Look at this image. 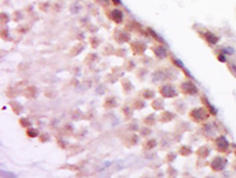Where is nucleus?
<instances>
[{
  "instance_id": "obj_35",
  "label": "nucleus",
  "mask_w": 236,
  "mask_h": 178,
  "mask_svg": "<svg viewBox=\"0 0 236 178\" xmlns=\"http://www.w3.org/2000/svg\"><path fill=\"white\" fill-rule=\"evenodd\" d=\"M19 124L22 126L24 129H27V128H30V126H31V122H30L27 118H21V119H19Z\"/></svg>"
},
{
  "instance_id": "obj_9",
  "label": "nucleus",
  "mask_w": 236,
  "mask_h": 178,
  "mask_svg": "<svg viewBox=\"0 0 236 178\" xmlns=\"http://www.w3.org/2000/svg\"><path fill=\"white\" fill-rule=\"evenodd\" d=\"M201 132H202V136L208 139V141H214L216 138V129L214 128L213 124H209V123H204L202 129H201Z\"/></svg>"
},
{
  "instance_id": "obj_42",
  "label": "nucleus",
  "mask_w": 236,
  "mask_h": 178,
  "mask_svg": "<svg viewBox=\"0 0 236 178\" xmlns=\"http://www.w3.org/2000/svg\"><path fill=\"white\" fill-rule=\"evenodd\" d=\"M141 132H142L143 135H150L151 130H150V129H148V130H144V131H143V130H141Z\"/></svg>"
},
{
  "instance_id": "obj_25",
  "label": "nucleus",
  "mask_w": 236,
  "mask_h": 178,
  "mask_svg": "<svg viewBox=\"0 0 236 178\" xmlns=\"http://www.w3.org/2000/svg\"><path fill=\"white\" fill-rule=\"evenodd\" d=\"M143 123H144L146 126H152V125H155V123H156V117H155V114L151 113V114H149V116L144 117Z\"/></svg>"
},
{
  "instance_id": "obj_41",
  "label": "nucleus",
  "mask_w": 236,
  "mask_h": 178,
  "mask_svg": "<svg viewBox=\"0 0 236 178\" xmlns=\"http://www.w3.org/2000/svg\"><path fill=\"white\" fill-rule=\"evenodd\" d=\"M116 54L119 56V57H125V50H123V48L119 50V51L117 50V53H116Z\"/></svg>"
},
{
  "instance_id": "obj_39",
  "label": "nucleus",
  "mask_w": 236,
  "mask_h": 178,
  "mask_svg": "<svg viewBox=\"0 0 236 178\" xmlns=\"http://www.w3.org/2000/svg\"><path fill=\"white\" fill-rule=\"evenodd\" d=\"M128 126H129V129H130V130H132V131H137V130H139V129H138V124L136 123V122H133V124H131V123H130Z\"/></svg>"
},
{
  "instance_id": "obj_38",
  "label": "nucleus",
  "mask_w": 236,
  "mask_h": 178,
  "mask_svg": "<svg viewBox=\"0 0 236 178\" xmlns=\"http://www.w3.org/2000/svg\"><path fill=\"white\" fill-rule=\"evenodd\" d=\"M96 1L103 7H107L110 5V0H96Z\"/></svg>"
},
{
  "instance_id": "obj_7",
  "label": "nucleus",
  "mask_w": 236,
  "mask_h": 178,
  "mask_svg": "<svg viewBox=\"0 0 236 178\" xmlns=\"http://www.w3.org/2000/svg\"><path fill=\"white\" fill-rule=\"evenodd\" d=\"M170 74H171V72H169L168 69H159L152 73V82L155 84L161 83V82H168L172 78V77H170Z\"/></svg>"
},
{
  "instance_id": "obj_19",
  "label": "nucleus",
  "mask_w": 236,
  "mask_h": 178,
  "mask_svg": "<svg viewBox=\"0 0 236 178\" xmlns=\"http://www.w3.org/2000/svg\"><path fill=\"white\" fill-rule=\"evenodd\" d=\"M24 96L26 97L27 99H33V98H35V96H37V88L34 87V86H27L26 88L24 90Z\"/></svg>"
},
{
  "instance_id": "obj_20",
  "label": "nucleus",
  "mask_w": 236,
  "mask_h": 178,
  "mask_svg": "<svg viewBox=\"0 0 236 178\" xmlns=\"http://www.w3.org/2000/svg\"><path fill=\"white\" fill-rule=\"evenodd\" d=\"M145 101H144V99L143 98H137V99H133V101H132V104H131V106H132V109L133 110H138V111H141V110H143L144 107H145Z\"/></svg>"
},
{
  "instance_id": "obj_13",
  "label": "nucleus",
  "mask_w": 236,
  "mask_h": 178,
  "mask_svg": "<svg viewBox=\"0 0 236 178\" xmlns=\"http://www.w3.org/2000/svg\"><path fill=\"white\" fill-rule=\"evenodd\" d=\"M195 155L200 158V159H205L210 156V149L207 146V145H203V146H200L196 152H195Z\"/></svg>"
},
{
  "instance_id": "obj_15",
  "label": "nucleus",
  "mask_w": 236,
  "mask_h": 178,
  "mask_svg": "<svg viewBox=\"0 0 236 178\" xmlns=\"http://www.w3.org/2000/svg\"><path fill=\"white\" fill-rule=\"evenodd\" d=\"M201 101H202V105L210 112V113H212V116H216V113H217V111H216V109L212 105V104H210V101L208 100V98L204 96V94H202L201 96Z\"/></svg>"
},
{
  "instance_id": "obj_44",
  "label": "nucleus",
  "mask_w": 236,
  "mask_h": 178,
  "mask_svg": "<svg viewBox=\"0 0 236 178\" xmlns=\"http://www.w3.org/2000/svg\"><path fill=\"white\" fill-rule=\"evenodd\" d=\"M235 156H236V151H235Z\"/></svg>"
},
{
  "instance_id": "obj_12",
  "label": "nucleus",
  "mask_w": 236,
  "mask_h": 178,
  "mask_svg": "<svg viewBox=\"0 0 236 178\" xmlns=\"http://www.w3.org/2000/svg\"><path fill=\"white\" fill-rule=\"evenodd\" d=\"M114 38H115V40L118 41L119 44L129 43L130 39H131V34H130L129 32L122 31V30H116L115 33H114Z\"/></svg>"
},
{
  "instance_id": "obj_8",
  "label": "nucleus",
  "mask_w": 236,
  "mask_h": 178,
  "mask_svg": "<svg viewBox=\"0 0 236 178\" xmlns=\"http://www.w3.org/2000/svg\"><path fill=\"white\" fill-rule=\"evenodd\" d=\"M130 50L133 56H143L146 51V44L141 40H135L130 43Z\"/></svg>"
},
{
  "instance_id": "obj_31",
  "label": "nucleus",
  "mask_w": 236,
  "mask_h": 178,
  "mask_svg": "<svg viewBox=\"0 0 236 178\" xmlns=\"http://www.w3.org/2000/svg\"><path fill=\"white\" fill-rule=\"evenodd\" d=\"M227 65H228V69L231 72V74L236 78V61H227Z\"/></svg>"
},
{
  "instance_id": "obj_36",
  "label": "nucleus",
  "mask_w": 236,
  "mask_h": 178,
  "mask_svg": "<svg viewBox=\"0 0 236 178\" xmlns=\"http://www.w3.org/2000/svg\"><path fill=\"white\" fill-rule=\"evenodd\" d=\"M99 43H101V40H99L98 38H96V37H91V38H90V44H91V47H92V48H96V47L99 45Z\"/></svg>"
},
{
  "instance_id": "obj_32",
  "label": "nucleus",
  "mask_w": 236,
  "mask_h": 178,
  "mask_svg": "<svg viewBox=\"0 0 236 178\" xmlns=\"http://www.w3.org/2000/svg\"><path fill=\"white\" fill-rule=\"evenodd\" d=\"M83 47H84V46H83V45H80V44L76 45V46H74V47H73V48L70 51V54H71V56H77V54L80 52V51L83 50Z\"/></svg>"
},
{
  "instance_id": "obj_30",
  "label": "nucleus",
  "mask_w": 236,
  "mask_h": 178,
  "mask_svg": "<svg viewBox=\"0 0 236 178\" xmlns=\"http://www.w3.org/2000/svg\"><path fill=\"white\" fill-rule=\"evenodd\" d=\"M221 52L226 56H233L235 53V50L231 46H223V47H221Z\"/></svg>"
},
{
  "instance_id": "obj_34",
  "label": "nucleus",
  "mask_w": 236,
  "mask_h": 178,
  "mask_svg": "<svg viewBox=\"0 0 236 178\" xmlns=\"http://www.w3.org/2000/svg\"><path fill=\"white\" fill-rule=\"evenodd\" d=\"M12 109H13V112L16 114H19L21 112V110H22V106L19 103H17V101H14V103H12Z\"/></svg>"
},
{
  "instance_id": "obj_26",
  "label": "nucleus",
  "mask_w": 236,
  "mask_h": 178,
  "mask_svg": "<svg viewBox=\"0 0 236 178\" xmlns=\"http://www.w3.org/2000/svg\"><path fill=\"white\" fill-rule=\"evenodd\" d=\"M26 136L29 138H35V137L39 136V131H38V129H34L32 126H30V128L26 129Z\"/></svg>"
},
{
  "instance_id": "obj_17",
  "label": "nucleus",
  "mask_w": 236,
  "mask_h": 178,
  "mask_svg": "<svg viewBox=\"0 0 236 178\" xmlns=\"http://www.w3.org/2000/svg\"><path fill=\"white\" fill-rule=\"evenodd\" d=\"M138 96L141 98H143L144 100H149V99H154L155 97V92L152 90H150V88H143V90L139 91Z\"/></svg>"
},
{
  "instance_id": "obj_24",
  "label": "nucleus",
  "mask_w": 236,
  "mask_h": 178,
  "mask_svg": "<svg viewBox=\"0 0 236 178\" xmlns=\"http://www.w3.org/2000/svg\"><path fill=\"white\" fill-rule=\"evenodd\" d=\"M120 83H122V86H123L124 93H130L133 90V85L131 84V82L129 79H122Z\"/></svg>"
},
{
  "instance_id": "obj_18",
  "label": "nucleus",
  "mask_w": 236,
  "mask_h": 178,
  "mask_svg": "<svg viewBox=\"0 0 236 178\" xmlns=\"http://www.w3.org/2000/svg\"><path fill=\"white\" fill-rule=\"evenodd\" d=\"M151 106L155 111H163L164 110V100L163 98H155L151 103Z\"/></svg>"
},
{
  "instance_id": "obj_33",
  "label": "nucleus",
  "mask_w": 236,
  "mask_h": 178,
  "mask_svg": "<svg viewBox=\"0 0 236 178\" xmlns=\"http://www.w3.org/2000/svg\"><path fill=\"white\" fill-rule=\"evenodd\" d=\"M175 159H176V154H175V152H169V154L167 155V157H165V159H164V162L168 163V164H171Z\"/></svg>"
},
{
  "instance_id": "obj_4",
  "label": "nucleus",
  "mask_w": 236,
  "mask_h": 178,
  "mask_svg": "<svg viewBox=\"0 0 236 178\" xmlns=\"http://www.w3.org/2000/svg\"><path fill=\"white\" fill-rule=\"evenodd\" d=\"M213 144H214V149L217 152H221V154H226V152H228L229 149H230V143L228 142V139L226 138V136L216 137L213 141Z\"/></svg>"
},
{
  "instance_id": "obj_28",
  "label": "nucleus",
  "mask_w": 236,
  "mask_h": 178,
  "mask_svg": "<svg viewBox=\"0 0 236 178\" xmlns=\"http://www.w3.org/2000/svg\"><path fill=\"white\" fill-rule=\"evenodd\" d=\"M148 75V70L144 69V67H141L137 70V72H136V77H137L139 80H144V78Z\"/></svg>"
},
{
  "instance_id": "obj_6",
  "label": "nucleus",
  "mask_w": 236,
  "mask_h": 178,
  "mask_svg": "<svg viewBox=\"0 0 236 178\" xmlns=\"http://www.w3.org/2000/svg\"><path fill=\"white\" fill-rule=\"evenodd\" d=\"M228 160L226 157L222 156H215L212 160H210V169H212L214 172H221L222 170H224V168L227 166Z\"/></svg>"
},
{
  "instance_id": "obj_16",
  "label": "nucleus",
  "mask_w": 236,
  "mask_h": 178,
  "mask_svg": "<svg viewBox=\"0 0 236 178\" xmlns=\"http://www.w3.org/2000/svg\"><path fill=\"white\" fill-rule=\"evenodd\" d=\"M173 119H175V114L170 111H165V110H163L159 116V122H162V123H169Z\"/></svg>"
},
{
  "instance_id": "obj_22",
  "label": "nucleus",
  "mask_w": 236,
  "mask_h": 178,
  "mask_svg": "<svg viewBox=\"0 0 236 178\" xmlns=\"http://www.w3.org/2000/svg\"><path fill=\"white\" fill-rule=\"evenodd\" d=\"M157 145V141L155 138H149L146 139V141L143 143V150H152L154 147H156Z\"/></svg>"
},
{
  "instance_id": "obj_40",
  "label": "nucleus",
  "mask_w": 236,
  "mask_h": 178,
  "mask_svg": "<svg viewBox=\"0 0 236 178\" xmlns=\"http://www.w3.org/2000/svg\"><path fill=\"white\" fill-rule=\"evenodd\" d=\"M217 60H218V61H223V63H227L226 54H223L222 52H221V53H217Z\"/></svg>"
},
{
  "instance_id": "obj_10",
  "label": "nucleus",
  "mask_w": 236,
  "mask_h": 178,
  "mask_svg": "<svg viewBox=\"0 0 236 178\" xmlns=\"http://www.w3.org/2000/svg\"><path fill=\"white\" fill-rule=\"evenodd\" d=\"M106 17L111 21H114L115 24H117V25L122 24L123 20H124V13L119 8H112V10L106 11Z\"/></svg>"
},
{
  "instance_id": "obj_29",
  "label": "nucleus",
  "mask_w": 236,
  "mask_h": 178,
  "mask_svg": "<svg viewBox=\"0 0 236 178\" xmlns=\"http://www.w3.org/2000/svg\"><path fill=\"white\" fill-rule=\"evenodd\" d=\"M122 112L124 113V116H125V118L129 120L131 117H132V113H133V111H132V109L130 107V106H123L122 107Z\"/></svg>"
},
{
  "instance_id": "obj_43",
  "label": "nucleus",
  "mask_w": 236,
  "mask_h": 178,
  "mask_svg": "<svg viewBox=\"0 0 236 178\" xmlns=\"http://www.w3.org/2000/svg\"><path fill=\"white\" fill-rule=\"evenodd\" d=\"M112 1H114V4H115L116 6H118V5L120 4V1H119V0H112Z\"/></svg>"
},
{
  "instance_id": "obj_5",
  "label": "nucleus",
  "mask_w": 236,
  "mask_h": 178,
  "mask_svg": "<svg viewBox=\"0 0 236 178\" xmlns=\"http://www.w3.org/2000/svg\"><path fill=\"white\" fill-rule=\"evenodd\" d=\"M158 92L163 98H176L178 96V92L176 91V88L173 87L171 84H168V83L159 85L158 86Z\"/></svg>"
},
{
  "instance_id": "obj_27",
  "label": "nucleus",
  "mask_w": 236,
  "mask_h": 178,
  "mask_svg": "<svg viewBox=\"0 0 236 178\" xmlns=\"http://www.w3.org/2000/svg\"><path fill=\"white\" fill-rule=\"evenodd\" d=\"M170 61H171V64L175 66L176 69H180V70H183V69H184V65L182 64V61H181L180 59H177L176 57L171 56V57H170Z\"/></svg>"
},
{
  "instance_id": "obj_23",
  "label": "nucleus",
  "mask_w": 236,
  "mask_h": 178,
  "mask_svg": "<svg viewBox=\"0 0 236 178\" xmlns=\"http://www.w3.org/2000/svg\"><path fill=\"white\" fill-rule=\"evenodd\" d=\"M178 154L183 157H189L190 155H192V150L190 146L188 145H182L180 149H178Z\"/></svg>"
},
{
  "instance_id": "obj_2",
  "label": "nucleus",
  "mask_w": 236,
  "mask_h": 178,
  "mask_svg": "<svg viewBox=\"0 0 236 178\" xmlns=\"http://www.w3.org/2000/svg\"><path fill=\"white\" fill-rule=\"evenodd\" d=\"M180 90L183 94L185 96H196L198 94V92H200V90H198V87L195 85L194 82H191L190 79H185L183 80L181 84H180Z\"/></svg>"
},
{
  "instance_id": "obj_37",
  "label": "nucleus",
  "mask_w": 236,
  "mask_h": 178,
  "mask_svg": "<svg viewBox=\"0 0 236 178\" xmlns=\"http://www.w3.org/2000/svg\"><path fill=\"white\" fill-rule=\"evenodd\" d=\"M124 65H125V69H127L128 71H132V70L136 67L135 63H133L132 60H127V61H125V64H124Z\"/></svg>"
},
{
  "instance_id": "obj_21",
  "label": "nucleus",
  "mask_w": 236,
  "mask_h": 178,
  "mask_svg": "<svg viewBox=\"0 0 236 178\" xmlns=\"http://www.w3.org/2000/svg\"><path fill=\"white\" fill-rule=\"evenodd\" d=\"M146 30H148V32H149V35H150L152 39H155L156 43H158V44H164V39H163V38L161 37L156 31H154L151 27H146Z\"/></svg>"
},
{
  "instance_id": "obj_3",
  "label": "nucleus",
  "mask_w": 236,
  "mask_h": 178,
  "mask_svg": "<svg viewBox=\"0 0 236 178\" xmlns=\"http://www.w3.org/2000/svg\"><path fill=\"white\" fill-rule=\"evenodd\" d=\"M197 33L200 35V38H202L209 46H215L220 41V37L209 30H201V31H197Z\"/></svg>"
},
{
  "instance_id": "obj_14",
  "label": "nucleus",
  "mask_w": 236,
  "mask_h": 178,
  "mask_svg": "<svg viewBox=\"0 0 236 178\" xmlns=\"http://www.w3.org/2000/svg\"><path fill=\"white\" fill-rule=\"evenodd\" d=\"M103 106H104L105 109H109V110L117 107V106H118L117 98H116V97H114V96H109V97H106V98H105V100H104V104H103Z\"/></svg>"
},
{
  "instance_id": "obj_11",
  "label": "nucleus",
  "mask_w": 236,
  "mask_h": 178,
  "mask_svg": "<svg viewBox=\"0 0 236 178\" xmlns=\"http://www.w3.org/2000/svg\"><path fill=\"white\" fill-rule=\"evenodd\" d=\"M151 50H152V53L155 54V57L158 58V59H164V58L168 56V50H167V47L164 46V44H158V43H156V44L151 47Z\"/></svg>"
},
{
  "instance_id": "obj_1",
  "label": "nucleus",
  "mask_w": 236,
  "mask_h": 178,
  "mask_svg": "<svg viewBox=\"0 0 236 178\" xmlns=\"http://www.w3.org/2000/svg\"><path fill=\"white\" fill-rule=\"evenodd\" d=\"M210 116H212V113H210L204 106H202V107H195V109L190 110V112H189V118L194 123H196V124H203V123H205L210 118Z\"/></svg>"
}]
</instances>
